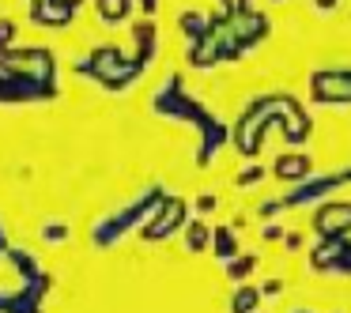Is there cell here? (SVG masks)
<instances>
[{"mask_svg": "<svg viewBox=\"0 0 351 313\" xmlns=\"http://www.w3.org/2000/svg\"><path fill=\"white\" fill-rule=\"evenodd\" d=\"M125 12H129V0H99V16L106 19V23H117Z\"/></svg>", "mask_w": 351, "mask_h": 313, "instance_id": "1", "label": "cell"}, {"mask_svg": "<svg viewBox=\"0 0 351 313\" xmlns=\"http://www.w3.org/2000/svg\"><path fill=\"white\" fill-rule=\"evenodd\" d=\"M12 38H16V27H12L8 19H4V23H0V46H8Z\"/></svg>", "mask_w": 351, "mask_h": 313, "instance_id": "2", "label": "cell"}, {"mask_svg": "<svg viewBox=\"0 0 351 313\" xmlns=\"http://www.w3.org/2000/svg\"><path fill=\"white\" fill-rule=\"evenodd\" d=\"M46 234H49V242H61L69 230H64V227H46Z\"/></svg>", "mask_w": 351, "mask_h": 313, "instance_id": "3", "label": "cell"}, {"mask_svg": "<svg viewBox=\"0 0 351 313\" xmlns=\"http://www.w3.org/2000/svg\"><path fill=\"white\" fill-rule=\"evenodd\" d=\"M69 4H72V8H76V4H80V0H69Z\"/></svg>", "mask_w": 351, "mask_h": 313, "instance_id": "4", "label": "cell"}]
</instances>
